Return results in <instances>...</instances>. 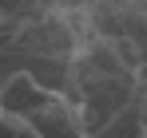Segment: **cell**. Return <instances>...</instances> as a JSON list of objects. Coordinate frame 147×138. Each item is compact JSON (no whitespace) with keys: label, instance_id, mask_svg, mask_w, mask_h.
<instances>
[{"label":"cell","instance_id":"8","mask_svg":"<svg viewBox=\"0 0 147 138\" xmlns=\"http://www.w3.org/2000/svg\"><path fill=\"white\" fill-rule=\"evenodd\" d=\"M135 107H139V118H143V126H147V83L135 87Z\"/></svg>","mask_w":147,"mask_h":138},{"label":"cell","instance_id":"3","mask_svg":"<svg viewBox=\"0 0 147 138\" xmlns=\"http://www.w3.org/2000/svg\"><path fill=\"white\" fill-rule=\"evenodd\" d=\"M52 99V91H44L32 75L16 71L8 79H0V115H12V118H28L36 107H44Z\"/></svg>","mask_w":147,"mask_h":138},{"label":"cell","instance_id":"6","mask_svg":"<svg viewBox=\"0 0 147 138\" xmlns=\"http://www.w3.org/2000/svg\"><path fill=\"white\" fill-rule=\"evenodd\" d=\"M92 138H147V126L143 118H139V107H135V99L123 107L119 115H111L103 126H99Z\"/></svg>","mask_w":147,"mask_h":138},{"label":"cell","instance_id":"5","mask_svg":"<svg viewBox=\"0 0 147 138\" xmlns=\"http://www.w3.org/2000/svg\"><path fill=\"white\" fill-rule=\"evenodd\" d=\"M52 12V0H0V44L16 36V28Z\"/></svg>","mask_w":147,"mask_h":138},{"label":"cell","instance_id":"7","mask_svg":"<svg viewBox=\"0 0 147 138\" xmlns=\"http://www.w3.org/2000/svg\"><path fill=\"white\" fill-rule=\"evenodd\" d=\"M0 138H36V134H32L28 122H20L12 115H0Z\"/></svg>","mask_w":147,"mask_h":138},{"label":"cell","instance_id":"9","mask_svg":"<svg viewBox=\"0 0 147 138\" xmlns=\"http://www.w3.org/2000/svg\"><path fill=\"white\" fill-rule=\"evenodd\" d=\"M92 0H52V8H60V12H76V8H88Z\"/></svg>","mask_w":147,"mask_h":138},{"label":"cell","instance_id":"4","mask_svg":"<svg viewBox=\"0 0 147 138\" xmlns=\"http://www.w3.org/2000/svg\"><path fill=\"white\" fill-rule=\"evenodd\" d=\"M84 12H88L99 40H119V36H127V20H131L135 8L127 0H92Z\"/></svg>","mask_w":147,"mask_h":138},{"label":"cell","instance_id":"2","mask_svg":"<svg viewBox=\"0 0 147 138\" xmlns=\"http://www.w3.org/2000/svg\"><path fill=\"white\" fill-rule=\"evenodd\" d=\"M32 126L36 138H88L84 134V122L76 115V107L64 99V95H52L44 107H36L28 118H20Z\"/></svg>","mask_w":147,"mask_h":138},{"label":"cell","instance_id":"10","mask_svg":"<svg viewBox=\"0 0 147 138\" xmlns=\"http://www.w3.org/2000/svg\"><path fill=\"white\" fill-rule=\"evenodd\" d=\"M127 4H131L135 12H147V0H127Z\"/></svg>","mask_w":147,"mask_h":138},{"label":"cell","instance_id":"1","mask_svg":"<svg viewBox=\"0 0 147 138\" xmlns=\"http://www.w3.org/2000/svg\"><path fill=\"white\" fill-rule=\"evenodd\" d=\"M0 47H12L20 55H52V59H72L76 55V40H72V28L64 20L60 8H52L44 16L28 20L24 28H16L12 40H4Z\"/></svg>","mask_w":147,"mask_h":138}]
</instances>
